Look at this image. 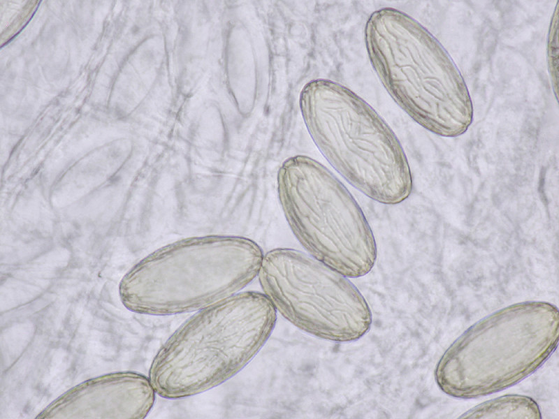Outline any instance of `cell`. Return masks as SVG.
I'll use <instances>...</instances> for the list:
<instances>
[{
    "label": "cell",
    "mask_w": 559,
    "mask_h": 419,
    "mask_svg": "<svg viewBox=\"0 0 559 419\" xmlns=\"http://www.w3.org/2000/svg\"><path fill=\"white\" fill-rule=\"evenodd\" d=\"M277 311L258 291H240L196 311L159 348L148 372L168 399L214 388L240 372L270 336Z\"/></svg>",
    "instance_id": "1"
},
{
    "label": "cell",
    "mask_w": 559,
    "mask_h": 419,
    "mask_svg": "<svg viewBox=\"0 0 559 419\" xmlns=\"http://www.w3.org/2000/svg\"><path fill=\"white\" fill-rule=\"evenodd\" d=\"M365 41L379 79L409 116L440 135L465 132L472 116L468 91L447 52L426 29L400 11L382 8L370 17Z\"/></svg>",
    "instance_id": "2"
},
{
    "label": "cell",
    "mask_w": 559,
    "mask_h": 419,
    "mask_svg": "<svg viewBox=\"0 0 559 419\" xmlns=\"http://www.w3.org/2000/svg\"><path fill=\"white\" fill-rule=\"evenodd\" d=\"M300 107L314 144L349 184L382 204L409 196L412 176L402 147L366 102L338 83L317 80L304 87Z\"/></svg>",
    "instance_id": "3"
},
{
    "label": "cell",
    "mask_w": 559,
    "mask_h": 419,
    "mask_svg": "<svg viewBox=\"0 0 559 419\" xmlns=\"http://www.w3.org/2000/svg\"><path fill=\"white\" fill-rule=\"evenodd\" d=\"M263 254L256 242L243 237L180 240L130 271L119 286L120 300L141 314L196 311L242 291L257 277Z\"/></svg>",
    "instance_id": "4"
},
{
    "label": "cell",
    "mask_w": 559,
    "mask_h": 419,
    "mask_svg": "<svg viewBox=\"0 0 559 419\" xmlns=\"http://www.w3.org/2000/svg\"><path fill=\"white\" fill-rule=\"evenodd\" d=\"M280 206L296 240L316 260L358 278L377 256L372 230L345 186L324 165L304 155L286 159L277 175Z\"/></svg>",
    "instance_id": "5"
},
{
    "label": "cell",
    "mask_w": 559,
    "mask_h": 419,
    "mask_svg": "<svg viewBox=\"0 0 559 419\" xmlns=\"http://www.w3.org/2000/svg\"><path fill=\"white\" fill-rule=\"evenodd\" d=\"M257 277L275 310L306 333L349 342L370 328L372 314L357 288L309 254L289 248L272 249L263 254Z\"/></svg>",
    "instance_id": "6"
},
{
    "label": "cell",
    "mask_w": 559,
    "mask_h": 419,
    "mask_svg": "<svg viewBox=\"0 0 559 419\" xmlns=\"http://www.w3.org/2000/svg\"><path fill=\"white\" fill-rule=\"evenodd\" d=\"M155 394L148 377L141 374L110 373L67 390L36 418L143 419L154 405Z\"/></svg>",
    "instance_id": "7"
}]
</instances>
